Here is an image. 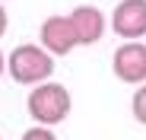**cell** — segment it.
<instances>
[{"instance_id": "obj_1", "label": "cell", "mask_w": 146, "mask_h": 140, "mask_svg": "<svg viewBox=\"0 0 146 140\" xmlns=\"http://www.w3.org/2000/svg\"><path fill=\"white\" fill-rule=\"evenodd\" d=\"M26 108H29V115H32L35 124L54 127V124H60V121L67 118L70 108H73V102H70V89L60 86V83H54V80L35 83L32 92H29V99H26Z\"/></svg>"}, {"instance_id": "obj_2", "label": "cell", "mask_w": 146, "mask_h": 140, "mask_svg": "<svg viewBox=\"0 0 146 140\" xmlns=\"http://www.w3.org/2000/svg\"><path fill=\"white\" fill-rule=\"evenodd\" d=\"M10 77L22 86H35V83H44L48 77L54 73V54H48L41 45H16V48L10 51Z\"/></svg>"}, {"instance_id": "obj_3", "label": "cell", "mask_w": 146, "mask_h": 140, "mask_svg": "<svg viewBox=\"0 0 146 140\" xmlns=\"http://www.w3.org/2000/svg\"><path fill=\"white\" fill-rule=\"evenodd\" d=\"M111 70L121 83H146V45L140 38L124 41L111 57Z\"/></svg>"}, {"instance_id": "obj_4", "label": "cell", "mask_w": 146, "mask_h": 140, "mask_svg": "<svg viewBox=\"0 0 146 140\" xmlns=\"http://www.w3.org/2000/svg\"><path fill=\"white\" fill-rule=\"evenodd\" d=\"M111 32L124 41L146 35V0H121L111 13Z\"/></svg>"}, {"instance_id": "obj_5", "label": "cell", "mask_w": 146, "mask_h": 140, "mask_svg": "<svg viewBox=\"0 0 146 140\" xmlns=\"http://www.w3.org/2000/svg\"><path fill=\"white\" fill-rule=\"evenodd\" d=\"M38 38H41V48H44L48 54H54V57L70 54V51L80 45V41H76V32H73L70 16H48V19L41 22Z\"/></svg>"}, {"instance_id": "obj_6", "label": "cell", "mask_w": 146, "mask_h": 140, "mask_svg": "<svg viewBox=\"0 0 146 140\" xmlns=\"http://www.w3.org/2000/svg\"><path fill=\"white\" fill-rule=\"evenodd\" d=\"M70 22H73V32H76V41L80 45H95V41H102L105 29H108V19L99 7H92V3H83L76 7L73 13H67Z\"/></svg>"}, {"instance_id": "obj_7", "label": "cell", "mask_w": 146, "mask_h": 140, "mask_svg": "<svg viewBox=\"0 0 146 140\" xmlns=\"http://www.w3.org/2000/svg\"><path fill=\"white\" fill-rule=\"evenodd\" d=\"M133 118H137V121L146 127V83H143V86L133 92Z\"/></svg>"}, {"instance_id": "obj_8", "label": "cell", "mask_w": 146, "mask_h": 140, "mask_svg": "<svg viewBox=\"0 0 146 140\" xmlns=\"http://www.w3.org/2000/svg\"><path fill=\"white\" fill-rule=\"evenodd\" d=\"M19 140H57V137H54V131H51V127H44V124H41V127H29Z\"/></svg>"}, {"instance_id": "obj_9", "label": "cell", "mask_w": 146, "mask_h": 140, "mask_svg": "<svg viewBox=\"0 0 146 140\" xmlns=\"http://www.w3.org/2000/svg\"><path fill=\"white\" fill-rule=\"evenodd\" d=\"M7 26H10V16H7V10H3V3H0V38L7 35Z\"/></svg>"}, {"instance_id": "obj_10", "label": "cell", "mask_w": 146, "mask_h": 140, "mask_svg": "<svg viewBox=\"0 0 146 140\" xmlns=\"http://www.w3.org/2000/svg\"><path fill=\"white\" fill-rule=\"evenodd\" d=\"M3 70H7V57H3V51H0V77H3Z\"/></svg>"}, {"instance_id": "obj_11", "label": "cell", "mask_w": 146, "mask_h": 140, "mask_svg": "<svg viewBox=\"0 0 146 140\" xmlns=\"http://www.w3.org/2000/svg\"><path fill=\"white\" fill-rule=\"evenodd\" d=\"M0 140H3V137H0Z\"/></svg>"}]
</instances>
